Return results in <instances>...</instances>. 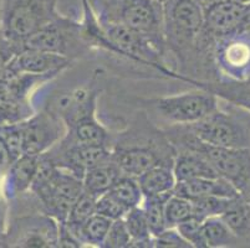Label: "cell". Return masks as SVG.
<instances>
[{
    "label": "cell",
    "mask_w": 250,
    "mask_h": 248,
    "mask_svg": "<svg viewBox=\"0 0 250 248\" xmlns=\"http://www.w3.org/2000/svg\"><path fill=\"white\" fill-rule=\"evenodd\" d=\"M34 113L30 99L18 98L0 85V126L21 123Z\"/></svg>",
    "instance_id": "7402d4cb"
},
{
    "label": "cell",
    "mask_w": 250,
    "mask_h": 248,
    "mask_svg": "<svg viewBox=\"0 0 250 248\" xmlns=\"http://www.w3.org/2000/svg\"><path fill=\"white\" fill-rule=\"evenodd\" d=\"M90 47L91 44L83 36L81 22L62 15L21 42L18 46L17 54L22 50L33 49L54 52L74 60Z\"/></svg>",
    "instance_id": "ba28073f"
},
{
    "label": "cell",
    "mask_w": 250,
    "mask_h": 248,
    "mask_svg": "<svg viewBox=\"0 0 250 248\" xmlns=\"http://www.w3.org/2000/svg\"><path fill=\"white\" fill-rule=\"evenodd\" d=\"M122 218L131 237L127 248H153V236L142 206L128 210Z\"/></svg>",
    "instance_id": "44dd1931"
},
{
    "label": "cell",
    "mask_w": 250,
    "mask_h": 248,
    "mask_svg": "<svg viewBox=\"0 0 250 248\" xmlns=\"http://www.w3.org/2000/svg\"><path fill=\"white\" fill-rule=\"evenodd\" d=\"M137 181L143 197L170 192L177 184L173 168L167 165H157L146 170L137 176Z\"/></svg>",
    "instance_id": "ffe728a7"
},
{
    "label": "cell",
    "mask_w": 250,
    "mask_h": 248,
    "mask_svg": "<svg viewBox=\"0 0 250 248\" xmlns=\"http://www.w3.org/2000/svg\"><path fill=\"white\" fill-rule=\"evenodd\" d=\"M153 247L156 248H190L176 227H167L160 235L153 237Z\"/></svg>",
    "instance_id": "e575fe53"
},
{
    "label": "cell",
    "mask_w": 250,
    "mask_h": 248,
    "mask_svg": "<svg viewBox=\"0 0 250 248\" xmlns=\"http://www.w3.org/2000/svg\"><path fill=\"white\" fill-rule=\"evenodd\" d=\"M129 241H131V237H129V233L126 229L124 218H118V220H113L112 224H111L102 247L127 248Z\"/></svg>",
    "instance_id": "1f68e13d"
},
{
    "label": "cell",
    "mask_w": 250,
    "mask_h": 248,
    "mask_svg": "<svg viewBox=\"0 0 250 248\" xmlns=\"http://www.w3.org/2000/svg\"><path fill=\"white\" fill-rule=\"evenodd\" d=\"M42 155L55 167L66 170L83 180V175L90 168L111 155V150L104 145L77 144L61 138Z\"/></svg>",
    "instance_id": "7c38bea8"
},
{
    "label": "cell",
    "mask_w": 250,
    "mask_h": 248,
    "mask_svg": "<svg viewBox=\"0 0 250 248\" xmlns=\"http://www.w3.org/2000/svg\"><path fill=\"white\" fill-rule=\"evenodd\" d=\"M176 229H178L182 237L189 243L190 247L206 248V243L202 236V221L192 217L187 221L177 225Z\"/></svg>",
    "instance_id": "d6a6232c"
},
{
    "label": "cell",
    "mask_w": 250,
    "mask_h": 248,
    "mask_svg": "<svg viewBox=\"0 0 250 248\" xmlns=\"http://www.w3.org/2000/svg\"><path fill=\"white\" fill-rule=\"evenodd\" d=\"M249 31H250V30H249Z\"/></svg>",
    "instance_id": "74e56055"
},
{
    "label": "cell",
    "mask_w": 250,
    "mask_h": 248,
    "mask_svg": "<svg viewBox=\"0 0 250 248\" xmlns=\"http://www.w3.org/2000/svg\"><path fill=\"white\" fill-rule=\"evenodd\" d=\"M0 148L9 164L22 155V134L20 123L0 126Z\"/></svg>",
    "instance_id": "f1b7e54d"
},
{
    "label": "cell",
    "mask_w": 250,
    "mask_h": 248,
    "mask_svg": "<svg viewBox=\"0 0 250 248\" xmlns=\"http://www.w3.org/2000/svg\"><path fill=\"white\" fill-rule=\"evenodd\" d=\"M173 194L194 200L204 196H219L233 199L239 196L240 192L235 186L223 177H199L193 180L179 181L173 189Z\"/></svg>",
    "instance_id": "2e32d148"
},
{
    "label": "cell",
    "mask_w": 250,
    "mask_h": 248,
    "mask_svg": "<svg viewBox=\"0 0 250 248\" xmlns=\"http://www.w3.org/2000/svg\"><path fill=\"white\" fill-rule=\"evenodd\" d=\"M173 194L165 192V194L153 195V196H145L142 201V209L146 215L147 222H148L149 231L152 236L160 235L161 232L167 229V222H166V202L168 201Z\"/></svg>",
    "instance_id": "d4e9b609"
},
{
    "label": "cell",
    "mask_w": 250,
    "mask_h": 248,
    "mask_svg": "<svg viewBox=\"0 0 250 248\" xmlns=\"http://www.w3.org/2000/svg\"><path fill=\"white\" fill-rule=\"evenodd\" d=\"M193 204V217L204 221L213 216H220L228 206L230 199L219 196H204L190 200Z\"/></svg>",
    "instance_id": "4dcf8cb0"
},
{
    "label": "cell",
    "mask_w": 250,
    "mask_h": 248,
    "mask_svg": "<svg viewBox=\"0 0 250 248\" xmlns=\"http://www.w3.org/2000/svg\"><path fill=\"white\" fill-rule=\"evenodd\" d=\"M166 222L167 227H176L181 222L193 217V204L186 197L172 194L166 202Z\"/></svg>",
    "instance_id": "f546056e"
},
{
    "label": "cell",
    "mask_w": 250,
    "mask_h": 248,
    "mask_svg": "<svg viewBox=\"0 0 250 248\" xmlns=\"http://www.w3.org/2000/svg\"><path fill=\"white\" fill-rule=\"evenodd\" d=\"M95 11L101 24L122 25L166 47L163 4L156 0H97Z\"/></svg>",
    "instance_id": "8992f818"
},
{
    "label": "cell",
    "mask_w": 250,
    "mask_h": 248,
    "mask_svg": "<svg viewBox=\"0 0 250 248\" xmlns=\"http://www.w3.org/2000/svg\"><path fill=\"white\" fill-rule=\"evenodd\" d=\"M156 1H158V3L163 4V3H166V1H167V0H156Z\"/></svg>",
    "instance_id": "8d00e7d4"
},
{
    "label": "cell",
    "mask_w": 250,
    "mask_h": 248,
    "mask_svg": "<svg viewBox=\"0 0 250 248\" xmlns=\"http://www.w3.org/2000/svg\"><path fill=\"white\" fill-rule=\"evenodd\" d=\"M222 220L228 225L236 237H242L247 233L250 225V208L249 205L239 196L233 197L229 201L224 212L220 215Z\"/></svg>",
    "instance_id": "484cf974"
},
{
    "label": "cell",
    "mask_w": 250,
    "mask_h": 248,
    "mask_svg": "<svg viewBox=\"0 0 250 248\" xmlns=\"http://www.w3.org/2000/svg\"><path fill=\"white\" fill-rule=\"evenodd\" d=\"M40 164V155L22 154L17 160L9 164V172L4 183V195L15 199L30 190Z\"/></svg>",
    "instance_id": "e0dca14e"
},
{
    "label": "cell",
    "mask_w": 250,
    "mask_h": 248,
    "mask_svg": "<svg viewBox=\"0 0 250 248\" xmlns=\"http://www.w3.org/2000/svg\"><path fill=\"white\" fill-rule=\"evenodd\" d=\"M111 144V158L129 176H140L157 165L173 168L176 149L165 131L151 122L147 112L136 113L128 127L112 138Z\"/></svg>",
    "instance_id": "6da1fadb"
},
{
    "label": "cell",
    "mask_w": 250,
    "mask_h": 248,
    "mask_svg": "<svg viewBox=\"0 0 250 248\" xmlns=\"http://www.w3.org/2000/svg\"><path fill=\"white\" fill-rule=\"evenodd\" d=\"M188 129L202 142L210 145L247 149L249 134L234 115L215 109L214 112L193 124Z\"/></svg>",
    "instance_id": "30bf717a"
},
{
    "label": "cell",
    "mask_w": 250,
    "mask_h": 248,
    "mask_svg": "<svg viewBox=\"0 0 250 248\" xmlns=\"http://www.w3.org/2000/svg\"><path fill=\"white\" fill-rule=\"evenodd\" d=\"M6 235L10 247H58L59 224L46 213H30L11 221Z\"/></svg>",
    "instance_id": "8fae6325"
},
{
    "label": "cell",
    "mask_w": 250,
    "mask_h": 248,
    "mask_svg": "<svg viewBox=\"0 0 250 248\" xmlns=\"http://www.w3.org/2000/svg\"><path fill=\"white\" fill-rule=\"evenodd\" d=\"M72 62L74 60L65 57L62 55L28 49L18 52L8 65V68L15 72H28L35 75H60L69 68Z\"/></svg>",
    "instance_id": "9a60e30c"
},
{
    "label": "cell",
    "mask_w": 250,
    "mask_h": 248,
    "mask_svg": "<svg viewBox=\"0 0 250 248\" xmlns=\"http://www.w3.org/2000/svg\"><path fill=\"white\" fill-rule=\"evenodd\" d=\"M112 220L99 215L95 212L88 217L79 229H77V237L81 245L87 247H102L104 241L107 235Z\"/></svg>",
    "instance_id": "cb8c5ba5"
},
{
    "label": "cell",
    "mask_w": 250,
    "mask_h": 248,
    "mask_svg": "<svg viewBox=\"0 0 250 248\" xmlns=\"http://www.w3.org/2000/svg\"><path fill=\"white\" fill-rule=\"evenodd\" d=\"M100 25L104 38L107 40L111 52L127 56L138 62L156 66L157 68L165 71L163 57L167 51L165 46L157 44L148 36L122 25L106 22H100Z\"/></svg>",
    "instance_id": "9c48e42d"
},
{
    "label": "cell",
    "mask_w": 250,
    "mask_h": 248,
    "mask_svg": "<svg viewBox=\"0 0 250 248\" xmlns=\"http://www.w3.org/2000/svg\"><path fill=\"white\" fill-rule=\"evenodd\" d=\"M202 236L206 248L231 247L238 240L220 216H213L202 221Z\"/></svg>",
    "instance_id": "603a6c76"
},
{
    "label": "cell",
    "mask_w": 250,
    "mask_h": 248,
    "mask_svg": "<svg viewBox=\"0 0 250 248\" xmlns=\"http://www.w3.org/2000/svg\"><path fill=\"white\" fill-rule=\"evenodd\" d=\"M29 191L42 212L58 224H63L72 204L83 194V184L80 177L55 167L42 154L38 172Z\"/></svg>",
    "instance_id": "3957f363"
},
{
    "label": "cell",
    "mask_w": 250,
    "mask_h": 248,
    "mask_svg": "<svg viewBox=\"0 0 250 248\" xmlns=\"http://www.w3.org/2000/svg\"><path fill=\"white\" fill-rule=\"evenodd\" d=\"M96 200L97 197H95L94 195L88 194L87 191L83 190V194L77 197L76 201L72 204L71 209H70L69 216H67L66 221L63 222V224L66 225V226L74 232L76 237L77 229H79L88 217H91V216L96 212Z\"/></svg>",
    "instance_id": "83f0119b"
},
{
    "label": "cell",
    "mask_w": 250,
    "mask_h": 248,
    "mask_svg": "<svg viewBox=\"0 0 250 248\" xmlns=\"http://www.w3.org/2000/svg\"><path fill=\"white\" fill-rule=\"evenodd\" d=\"M121 175H124V172L110 155L85 172L83 177V190L95 197L101 196L112 188Z\"/></svg>",
    "instance_id": "ac0fdd59"
},
{
    "label": "cell",
    "mask_w": 250,
    "mask_h": 248,
    "mask_svg": "<svg viewBox=\"0 0 250 248\" xmlns=\"http://www.w3.org/2000/svg\"><path fill=\"white\" fill-rule=\"evenodd\" d=\"M173 172L177 183L199 177H218V172L207 159L194 152L179 150L173 163Z\"/></svg>",
    "instance_id": "d6986e66"
},
{
    "label": "cell",
    "mask_w": 250,
    "mask_h": 248,
    "mask_svg": "<svg viewBox=\"0 0 250 248\" xmlns=\"http://www.w3.org/2000/svg\"><path fill=\"white\" fill-rule=\"evenodd\" d=\"M127 209L122 206L113 196L108 192H104L96 200V213L110 218V220H118L122 218L127 212Z\"/></svg>",
    "instance_id": "836d02e7"
},
{
    "label": "cell",
    "mask_w": 250,
    "mask_h": 248,
    "mask_svg": "<svg viewBox=\"0 0 250 248\" xmlns=\"http://www.w3.org/2000/svg\"><path fill=\"white\" fill-rule=\"evenodd\" d=\"M228 36L215 44V57L223 71L242 77L250 70V31Z\"/></svg>",
    "instance_id": "5bb4252c"
},
{
    "label": "cell",
    "mask_w": 250,
    "mask_h": 248,
    "mask_svg": "<svg viewBox=\"0 0 250 248\" xmlns=\"http://www.w3.org/2000/svg\"><path fill=\"white\" fill-rule=\"evenodd\" d=\"M192 1L194 4H197L202 10H206L207 8L212 6L213 4L218 3V1H220V0H192Z\"/></svg>",
    "instance_id": "d590c367"
},
{
    "label": "cell",
    "mask_w": 250,
    "mask_h": 248,
    "mask_svg": "<svg viewBox=\"0 0 250 248\" xmlns=\"http://www.w3.org/2000/svg\"><path fill=\"white\" fill-rule=\"evenodd\" d=\"M107 192L127 210H131L136 206H141L143 201V194L138 185L137 177L129 176L126 174L121 175Z\"/></svg>",
    "instance_id": "4316f807"
},
{
    "label": "cell",
    "mask_w": 250,
    "mask_h": 248,
    "mask_svg": "<svg viewBox=\"0 0 250 248\" xmlns=\"http://www.w3.org/2000/svg\"><path fill=\"white\" fill-rule=\"evenodd\" d=\"M163 131L176 152L189 150L202 155L214 168L218 175L233 184L240 194L250 189L249 150L207 144L186 126H167Z\"/></svg>",
    "instance_id": "7a4b0ae2"
},
{
    "label": "cell",
    "mask_w": 250,
    "mask_h": 248,
    "mask_svg": "<svg viewBox=\"0 0 250 248\" xmlns=\"http://www.w3.org/2000/svg\"><path fill=\"white\" fill-rule=\"evenodd\" d=\"M167 126H187L203 119L218 109L214 93L208 90L190 91L176 95L143 101Z\"/></svg>",
    "instance_id": "52a82bcc"
},
{
    "label": "cell",
    "mask_w": 250,
    "mask_h": 248,
    "mask_svg": "<svg viewBox=\"0 0 250 248\" xmlns=\"http://www.w3.org/2000/svg\"><path fill=\"white\" fill-rule=\"evenodd\" d=\"M60 17L58 0H0V35L17 51L26 38Z\"/></svg>",
    "instance_id": "5b68a950"
},
{
    "label": "cell",
    "mask_w": 250,
    "mask_h": 248,
    "mask_svg": "<svg viewBox=\"0 0 250 248\" xmlns=\"http://www.w3.org/2000/svg\"><path fill=\"white\" fill-rule=\"evenodd\" d=\"M22 154L42 155L65 135V124L55 113L45 109L20 123Z\"/></svg>",
    "instance_id": "4fadbf2b"
},
{
    "label": "cell",
    "mask_w": 250,
    "mask_h": 248,
    "mask_svg": "<svg viewBox=\"0 0 250 248\" xmlns=\"http://www.w3.org/2000/svg\"><path fill=\"white\" fill-rule=\"evenodd\" d=\"M203 27V10L192 0H167L163 3V36L167 51L182 66L195 58Z\"/></svg>",
    "instance_id": "277c9868"
}]
</instances>
